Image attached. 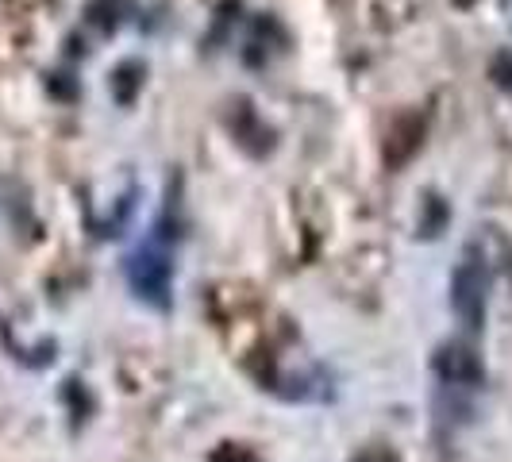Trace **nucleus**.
I'll list each match as a JSON object with an SVG mask.
<instances>
[{
	"mask_svg": "<svg viewBox=\"0 0 512 462\" xmlns=\"http://www.w3.org/2000/svg\"><path fill=\"white\" fill-rule=\"evenodd\" d=\"M486 289V266L478 258H462V266L451 278V305H455V316L466 328H482V320H486Z\"/></svg>",
	"mask_w": 512,
	"mask_h": 462,
	"instance_id": "1",
	"label": "nucleus"
},
{
	"mask_svg": "<svg viewBox=\"0 0 512 462\" xmlns=\"http://www.w3.org/2000/svg\"><path fill=\"white\" fill-rule=\"evenodd\" d=\"M436 370L443 382H455V385H470L482 378V362H478V355L470 347H462V343H451V347L439 351Z\"/></svg>",
	"mask_w": 512,
	"mask_h": 462,
	"instance_id": "2",
	"label": "nucleus"
}]
</instances>
